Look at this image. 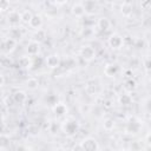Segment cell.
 <instances>
[{
	"mask_svg": "<svg viewBox=\"0 0 151 151\" xmlns=\"http://www.w3.org/2000/svg\"><path fill=\"white\" fill-rule=\"evenodd\" d=\"M120 103H122L123 105H129V104H131V96H130V94H123V96L120 97Z\"/></svg>",
	"mask_w": 151,
	"mask_h": 151,
	"instance_id": "obj_26",
	"label": "cell"
},
{
	"mask_svg": "<svg viewBox=\"0 0 151 151\" xmlns=\"http://www.w3.org/2000/svg\"><path fill=\"white\" fill-rule=\"evenodd\" d=\"M2 12V7H1V5H0V13Z\"/></svg>",
	"mask_w": 151,
	"mask_h": 151,
	"instance_id": "obj_33",
	"label": "cell"
},
{
	"mask_svg": "<svg viewBox=\"0 0 151 151\" xmlns=\"http://www.w3.org/2000/svg\"><path fill=\"white\" fill-rule=\"evenodd\" d=\"M15 46H17V41L13 40V39H11V38H8L7 40L4 41V47L2 48H4V51L6 53H11L15 48Z\"/></svg>",
	"mask_w": 151,
	"mask_h": 151,
	"instance_id": "obj_11",
	"label": "cell"
},
{
	"mask_svg": "<svg viewBox=\"0 0 151 151\" xmlns=\"http://www.w3.org/2000/svg\"><path fill=\"white\" fill-rule=\"evenodd\" d=\"M8 22L13 26L18 25L20 21H21V13H19L18 11H11L8 13Z\"/></svg>",
	"mask_w": 151,
	"mask_h": 151,
	"instance_id": "obj_7",
	"label": "cell"
},
{
	"mask_svg": "<svg viewBox=\"0 0 151 151\" xmlns=\"http://www.w3.org/2000/svg\"><path fill=\"white\" fill-rule=\"evenodd\" d=\"M45 63L46 65L50 67V68H58L59 65H60V60H59V57L57 54H51L48 55L46 59H45Z\"/></svg>",
	"mask_w": 151,
	"mask_h": 151,
	"instance_id": "obj_6",
	"label": "cell"
},
{
	"mask_svg": "<svg viewBox=\"0 0 151 151\" xmlns=\"http://www.w3.org/2000/svg\"><path fill=\"white\" fill-rule=\"evenodd\" d=\"M27 99V96L24 91H17L14 94H13V100L18 104H24Z\"/></svg>",
	"mask_w": 151,
	"mask_h": 151,
	"instance_id": "obj_13",
	"label": "cell"
},
{
	"mask_svg": "<svg viewBox=\"0 0 151 151\" xmlns=\"http://www.w3.org/2000/svg\"><path fill=\"white\" fill-rule=\"evenodd\" d=\"M96 91V85H92V84H88L87 86H86V92L88 93V94H91V93H93Z\"/></svg>",
	"mask_w": 151,
	"mask_h": 151,
	"instance_id": "obj_27",
	"label": "cell"
},
{
	"mask_svg": "<svg viewBox=\"0 0 151 151\" xmlns=\"http://www.w3.org/2000/svg\"><path fill=\"white\" fill-rule=\"evenodd\" d=\"M22 37V32L20 31V28H18V27H13V28H11V31H9V38L11 39H13V40H18V39H20Z\"/></svg>",
	"mask_w": 151,
	"mask_h": 151,
	"instance_id": "obj_15",
	"label": "cell"
},
{
	"mask_svg": "<svg viewBox=\"0 0 151 151\" xmlns=\"http://www.w3.org/2000/svg\"><path fill=\"white\" fill-rule=\"evenodd\" d=\"M41 25H42V19H41V17L38 15V14H33V17H32V19H31V21H29V26H31L32 28L40 29Z\"/></svg>",
	"mask_w": 151,
	"mask_h": 151,
	"instance_id": "obj_10",
	"label": "cell"
},
{
	"mask_svg": "<svg viewBox=\"0 0 151 151\" xmlns=\"http://www.w3.org/2000/svg\"><path fill=\"white\" fill-rule=\"evenodd\" d=\"M39 50H40V45H39V42H37L34 40L31 41V42H28L27 48H26L27 54L31 55V57H37L38 53H39Z\"/></svg>",
	"mask_w": 151,
	"mask_h": 151,
	"instance_id": "obj_5",
	"label": "cell"
},
{
	"mask_svg": "<svg viewBox=\"0 0 151 151\" xmlns=\"http://www.w3.org/2000/svg\"><path fill=\"white\" fill-rule=\"evenodd\" d=\"M17 151H26V149H25L24 146H19V147L17 149Z\"/></svg>",
	"mask_w": 151,
	"mask_h": 151,
	"instance_id": "obj_31",
	"label": "cell"
},
{
	"mask_svg": "<svg viewBox=\"0 0 151 151\" xmlns=\"http://www.w3.org/2000/svg\"><path fill=\"white\" fill-rule=\"evenodd\" d=\"M53 111H54V113H55L58 117H61V116H64V114L66 113L67 109H66V106H65L64 104H55Z\"/></svg>",
	"mask_w": 151,
	"mask_h": 151,
	"instance_id": "obj_16",
	"label": "cell"
},
{
	"mask_svg": "<svg viewBox=\"0 0 151 151\" xmlns=\"http://www.w3.org/2000/svg\"><path fill=\"white\" fill-rule=\"evenodd\" d=\"M124 44V39L119 35V34H112L110 38H109V45L114 48V50H118L123 46Z\"/></svg>",
	"mask_w": 151,
	"mask_h": 151,
	"instance_id": "obj_3",
	"label": "cell"
},
{
	"mask_svg": "<svg viewBox=\"0 0 151 151\" xmlns=\"http://www.w3.org/2000/svg\"><path fill=\"white\" fill-rule=\"evenodd\" d=\"M55 130L58 131V125L55 126V123H52V124H51V132H52V133H55Z\"/></svg>",
	"mask_w": 151,
	"mask_h": 151,
	"instance_id": "obj_28",
	"label": "cell"
},
{
	"mask_svg": "<svg viewBox=\"0 0 151 151\" xmlns=\"http://www.w3.org/2000/svg\"><path fill=\"white\" fill-rule=\"evenodd\" d=\"M97 25H98V27H99L101 31H107V29L111 27V22H110V20H109L107 18H100V19L98 20Z\"/></svg>",
	"mask_w": 151,
	"mask_h": 151,
	"instance_id": "obj_14",
	"label": "cell"
},
{
	"mask_svg": "<svg viewBox=\"0 0 151 151\" xmlns=\"http://www.w3.org/2000/svg\"><path fill=\"white\" fill-rule=\"evenodd\" d=\"M122 13L125 15V17H129L131 13H132V5L130 2H125L123 6H122Z\"/></svg>",
	"mask_w": 151,
	"mask_h": 151,
	"instance_id": "obj_18",
	"label": "cell"
},
{
	"mask_svg": "<svg viewBox=\"0 0 151 151\" xmlns=\"http://www.w3.org/2000/svg\"><path fill=\"white\" fill-rule=\"evenodd\" d=\"M71 12H72V14H73V15H76V17H83V15L85 14L83 2H76V4L72 6Z\"/></svg>",
	"mask_w": 151,
	"mask_h": 151,
	"instance_id": "obj_9",
	"label": "cell"
},
{
	"mask_svg": "<svg viewBox=\"0 0 151 151\" xmlns=\"http://www.w3.org/2000/svg\"><path fill=\"white\" fill-rule=\"evenodd\" d=\"M53 99H57V97H54V96H51V97H48V98H47V100H48L51 104H55V103L53 101Z\"/></svg>",
	"mask_w": 151,
	"mask_h": 151,
	"instance_id": "obj_29",
	"label": "cell"
},
{
	"mask_svg": "<svg viewBox=\"0 0 151 151\" xmlns=\"http://www.w3.org/2000/svg\"><path fill=\"white\" fill-rule=\"evenodd\" d=\"M124 87H125L126 91H130V92H131L132 90L136 88V81L132 80V79H129V80L125 83V86H124Z\"/></svg>",
	"mask_w": 151,
	"mask_h": 151,
	"instance_id": "obj_23",
	"label": "cell"
},
{
	"mask_svg": "<svg viewBox=\"0 0 151 151\" xmlns=\"http://www.w3.org/2000/svg\"><path fill=\"white\" fill-rule=\"evenodd\" d=\"M34 38H35V40H34V41H37V42H39V41H42V40L46 38L45 31H42V29H38V32L35 33Z\"/></svg>",
	"mask_w": 151,
	"mask_h": 151,
	"instance_id": "obj_22",
	"label": "cell"
},
{
	"mask_svg": "<svg viewBox=\"0 0 151 151\" xmlns=\"http://www.w3.org/2000/svg\"><path fill=\"white\" fill-rule=\"evenodd\" d=\"M83 6H84L85 14H87V15H93L98 12V4L96 1H92V0L85 1V2H83Z\"/></svg>",
	"mask_w": 151,
	"mask_h": 151,
	"instance_id": "obj_2",
	"label": "cell"
},
{
	"mask_svg": "<svg viewBox=\"0 0 151 151\" xmlns=\"http://www.w3.org/2000/svg\"><path fill=\"white\" fill-rule=\"evenodd\" d=\"M117 72H118V66L116 64H107L104 68V73L107 77H113L117 74Z\"/></svg>",
	"mask_w": 151,
	"mask_h": 151,
	"instance_id": "obj_12",
	"label": "cell"
},
{
	"mask_svg": "<svg viewBox=\"0 0 151 151\" xmlns=\"http://www.w3.org/2000/svg\"><path fill=\"white\" fill-rule=\"evenodd\" d=\"M9 145V137L7 134H0V147H7Z\"/></svg>",
	"mask_w": 151,
	"mask_h": 151,
	"instance_id": "obj_20",
	"label": "cell"
},
{
	"mask_svg": "<svg viewBox=\"0 0 151 151\" xmlns=\"http://www.w3.org/2000/svg\"><path fill=\"white\" fill-rule=\"evenodd\" d=\"M32 17H33V14H32L29 11H24V12L21 13V21H24L25 24H29Z\"/></svg>",
	"mask_w": 151,
	"mask_h": 151,
	"instance_id": "obj_19",
	"label": "cell"
},
{
	"mask_svg": "<svg viewBox=\"0 0 151 151\" xmlns=\"http://www.w3.org/2000/svg\"><path fill=\"white\" fill-rule=\"evenodd\" d=\"M26 151H33V150H28V149H26Z\"/></svg>",
	"mask_w": 151,
	"mask_h": 151,
	"instance_id": "obj_34",
	"label": "cell"
},
{
	"mask_svg": "<svg viewBox=\"0 0 151 151\" xmlns=\"http://www.w3.org/2000/svg\"><path fill=\"white\" fill-rule=\"evenodd\" d=\"M5 84V77L2 74H0V86H2Z\"/></svg>",
	"mask_w": 151,
	"mask_h": 151,
	"instance_id": "obj_30",
	"label": "cell"
},
{
	"mask_svg": "<svg viewBox=\"0 0 151 151\" xmlns=\"http://www.w3.org/2000/svg\"><path fill=\"white\" fill-rule=\"evenodd\" d=\"M19 66L24 68H29L32 66V60L29 57H21L19 59Z\"/></svg>",
	"mask_w": 151,
	"mask_h": 151,
	"instance_id": "obj_17",
	"label": "cell"
},
{
	"mask_svg": "<svg viewBox=\"0 0 151 151\" xmlns=\"http://www.w3.org/2000/svg\"><path fill=\"white\" fill-rule=\"evenodd\" d=\"M80 146L83 149V151H98V143L96 142L94 138H85L81 143H80Z\"/></svg>",
	"mask_w": 151,
	"mask_h": 151,
	"instance_id": "obj_1",
	"label": "cell"
},
{
	"mask_svg": "<svg viewBox=\"0 0 151 151\" xmlns=\"http://www.w3.org/2000/svg\"><path fill=\"white\" fill-rule=\"evenodd\" d=\"M54 151H64V149H60V147H59V149H55Z\"/></svg>",
	"mask_w": 151,
	"mask_h": 151,
	"instance_id": "obj_32",
	"label": "cell"
},
{
	"mask_svg": "<svg viewBox=\"0 0 151 151\" xmlns=\"http://www.w3.org/2000/svg\"><path fill=\"white\" fill-rule=\"evenodd\" d=\"M42 63H44V59L42 58L35 57L34 60H32V66H33V68H37V67H40L42 65Z\"/></svg>",
	"mask_w": 151,
	"mask_h": 151,
	"instance_id": "obj_25",
	"label": "cell"
},
{
	"mask_svg": "<svg viewBox=\"0 0 151 151\" xmlns=\"http://www.w3.org/2000/svg\"><path fill=\"white\" fill-rule=\"evenodd\" d=\"M77 130H78V123L76 120H68L64 125V131L67 134H73L74 132H77Z\"/></svg>",
	"mask_w": 151,
	"mask_h": 151,
	"instance_id": "obj_8",
	"label": "cell"
},
{
	"mask_svg": "<svg viewBox=\"0 0 151 151\" xmlns=\"http://www.w3.org/2000/svg\"><path fill=\"white\" fill-rule=\"evenodd\" d=\"M80 54H81V57H83L85 60H87V61L92 60V59L96 57V52H94L93 47H91V46H84V47L81 48V51H80Z\"/></svg>",
	"mask_w": 151,
	"mask_h": 151,
	"instance_id": "obj_4",
	"label": "cell"
},
{
	"mask_svg": "<svg viewBox=\"0 0 151 151\" xmlns=\"http://www.w3.org/2000/svg\"><path fill=\"white\" fill-rule=\"evenodd\" d=\"M27 86H28V88H31V90H35L37 87H38V85H39V83H38V80L35 79V78H29L28 80H27Z\"/></svg>",
	"mask_w": 151,
	"mask_h": 151,
	"instance_id": "obj_21",
	"label": "cell"
},
{
	"mask_svg": "<svg viewBox=\"0 0 151 151\" xmlns=\"http://www.w3.org/2000/svg\"><path fill=\"white\" fill-rule=\"evenodd\" d=\"M113 126H114V122H113L112 119H110V118L105 119V122H104V129H105V130L110 131V130L113 129Z\"/></svg>",
	"mask_w": 151,
	"mask_h": 151,
	"instance_id": "obj_24",
	"label": "cell"
}]
</instances>
